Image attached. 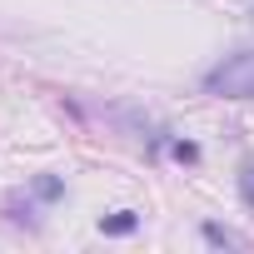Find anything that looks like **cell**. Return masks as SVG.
<instances>
[{
	"label": "cell",
	"instance_id": "cell-4",
	"mask_svg": "<svg viewBox=\"0 0 254 254\" xmlns=\"http://www.w3.org/2000/svg\"><path fill=\"white\" fill-rule=\"evenodd\" d=\"M239 199L254 209V160H244V170H239Z\"/></svg>",
	"mask_w": 254,
	"mask_h": 254
},
{
	"label": "cell",
	"instance_id": "cell-1",
	"mask_svg": "<svg viewBox=\"0 0 254 254\" xmlns=\"http://www.w3.org/2000/svg\"><path fill=\"white\" fill-rule=\"evenodd\" d=\"M204 95L214 100H254V50H234L204 70Z\"/></svg>",
	"mask_w": 254,
	"mask_h": 254
},
{
	"label": "cell",
	"instance_id": "cell-3",
	"mask_svg": "<svg viewBox=\"0 0 254 254\" xmlns=\"http://www.w3.org/2000/svg\"><path fill=\"white\" fill-rule=\"evenodd\" d=\"M204 239H209V244H224V249H239V244H244V239H239L234 229H224V224H204Z\"/></svg>",
	"mask_w": 254,
	"mask_h": 254
},
{
	"label": "cell",
	"instance_id": "cell-5",
	"mask_svg": "<svg viewBox=\"0 0 254 254\" xmlns=\"http://www.w3.org/2000/svg\"><path fill=\"white\" fill-rule=\"evenodd\" d=\"M35 194H40V199H55V194H60V180H50V175L35 180Z\"/></svg>",
	"mask_w": 254,
	"mask_h": 254
},
{
	"label": "cell",
	"instance_id": "cell-6",
	"mask_svg": "<svg viewBox=\"0 0 254 254\" xmlns=\"http://www.w3.org/2000/svg\"><path fill=\"white\" fill-rule=\"evenodd\" d=\"M175 160H199V150H194L190 140H180V145H175Z\"/></svg>",
	"mask_w": 254,
	"mask_h": 254
},
{
	"label": "cell",
	"instance_id": "cell-2",
	"mask_svg": "<svg viewBox=\"0 0 254 254\" xmlns=\"http://www.w3.org/2000/svg\"><path fill=\"white\" fill-rule=\"evenodd\" d=\"M140 219L130 214V209H120V214H110V219H100V234H130Z\"/></svg>",
	"mask_w": 254,
	"mask_h": 254
}]
</instances>
